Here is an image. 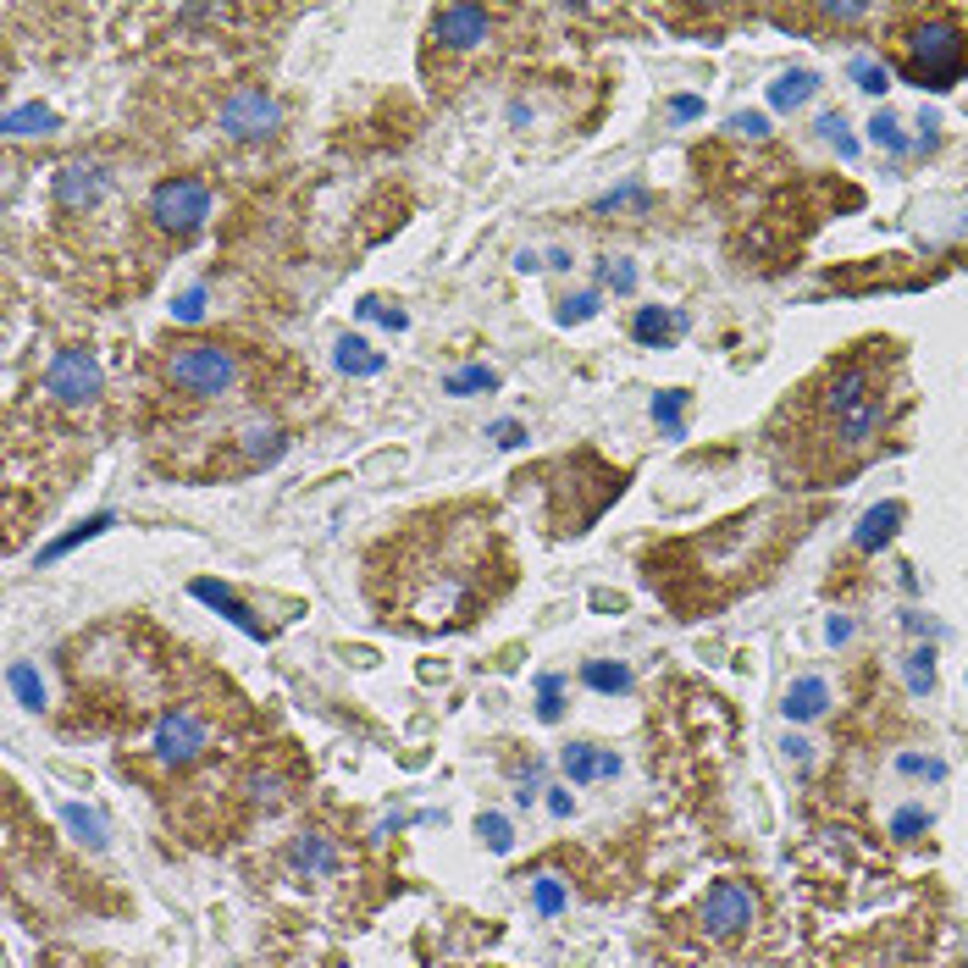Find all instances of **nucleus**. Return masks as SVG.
<instances>
[{
  "label": "nucleus",
  "mask_w": 968,
  "mask_h": 968,
  "mask_svg": "<svg viewBox=\"0 0 968 968\" xmlns=\"http://www.w3.org/2000/svg\"><path fill=\"white\" fill-rule=\"evenodd\" d=\"M968 73V34L946 18L924 23L907 34V78L929 95H946L957 78Z\"/></svg>",
  "instance_id": "1"
},
{
  "label": "nucleus",
  "mask_w": 968,
  "mask_h": 968,
  "mask_svg": "<svg viewBox=\"0 0 968 968\" xmlns=\"http://www.w3.org/2000/svg\"><path fill=\"white\" fill-rule=\"evenodd\" d=\"M167 376L189 398H222L238 382V354L222 349V343H183V349L167 354Z\"/></svg>",
  "instance_id": "2"
},
{
  "label": "nucleus",
  "mask_w": 968,
  "mask_h": 968,
  "mask_svg": "<svg viewBox=\"0 0 968 968\" xmlns=\"http://www.w3.org/2000/svg\"><path fill=\"white\" fill-rule=\"evenodd\" d=\"M150 216H156V227H167V233H194V227L211 216V189H205V178H167V183H156Z\"/></svg>",
  "instance_id": "3"
},
{
  "label": "nucleus",
  "mask_w": 968,
  "mask_h": 968,
  "mask_svg": "<svg viewBox=\"0 0 968 968\" xmlns=\"http://www.w3.org/2000/svg\"><path fill=\"white\" fill-rule=\"evenodd\" d=\"M45 393L56 404H89L100 393V360L89 349H62L45 371Z\"/></svg>",
  "instance_id": "4"
},
{
  "label": "nucleus",
  "mask_w": 968,
  "mask_h": 968,
  "mask_svg": "<svg viewBox=\"0 0 968 968\" xmlns=\"http://www.w3.org/2000/svg\"><path fill=\"white\" fill-rule=\"evenodd\" d=\"M205 742H211V731H205V720H200L194 709H172V714L156 725V758H161L167 769L194 764V758L205 753Z\"/></svg>",
  "instance_id": "5"
},
{
  "label": "nucleus",
  "mask_w": 968,
  "mask_h": 968,
  "mask_svg": "<svg viewBox=\"0 0 968 968\" xmlns=\"http://www.w3.org/2000/svg\"><path fill=\"white\" fill-rule=\"evenodd\" d=\"M753 913H758V896H753L742 880H720V885L709 891V902H703V924H709L714 940L742 935V929L753 924Z\"/></svg>",
  "instance_id": "6"
},
{
  "label": "nucleus",
  "mask_w": 968,
  "mask_h": 968,
  "mask_svg": "<svg viewBox=\"0 0 968 968\" xmlns=\"http://www.w3.org/2000/svg\"><path fill=\"white\" fill-rule=\"evenodd\" d=\"M222 134L227 139H266L277 128V100L266 89H238L227 106H222Z\"/></svg>",
  "instance_id": "7"
},
{
  "label": "nucleus",
  "mask_w": 968,
  "mask_h": 968,
  "mask_svg": "<svg viewBox=\"0 0 968 968\" xmlns=\"http://www.w3.org/2000/svg\"><path fill=\"white\" fill-rule=\"evenodd\" d=\"M106 183H111V178H106L95 161H73V167L56 172V205H62V211H89V205H100Z\"/></svg>",
  "instance_id": "8"
},
{
  "label": "nucleus",
  "mask_w": 968,
  "mask_h": 968,
  "mask_svg": "<svg viewBox=\"0 0 968 968\" xmlns=\"http://www.w3.org/2000/svg\"><path fill=\"white\" fill-rule=\"evenodd\" d=\"M432 40L448 45V51H476L481 40H488V12H476V7H448L432 18Z\"/></svg>",
  "instance_id": "9"
},
{
  "label": "nucleus",
  "mask_w": 968,
  "mask_h": 968,
  "mask_svg": "<svg viewBox=\"0 0 968 968\" xmlns=\"http://www.w3.org/2000/svg\"><path fill=\"white\" fill-rule=\"evenodd\" d=\"M560 764H565V775H571L576 786H593V780H615V775H620V753L593 747V742H571V747L560 753Z\"/></svg>",
  "instance_id": "10"
},
{
  "label": "nucleus",
  "mask_w": 968,
  "mask_h": 968,
  "mask_svg": "<svg viewBox=\"0 0 968 968\" xmlns=\"http://www.w3.org/2000/svg\"><path fill=\"white\" fill-rule=\"evenodd\" d=\"M288 863H294V874H305V880H327V874H338V847H332L321 830H305V836H294Z\"/></svg>",
  "instance_id": "11"
},
{
  "label": "nucleus",
  "mask_w": 968,
  "mask_h": 968,
  "mask_svg": "<svg viewBox=\"0 0 968 968\" xmlns=\"http://www.w3.org/2000/svg\"><path fill=\"white\" fill-rule=\"evenodd\" d=\"M189 593H194L200 604H211V609H222V615H227V620H233L238 631H249V637H266V626H260V620H255V615L244 609V598H238V593H233L227 582H211V576H200V582H194Z\"/></svg>",
  "instance_id": "12"
},
{
  "label": "nucleus",
  "mask_w": 968,
  "mask_h": 968,
  "mask_svg": "<svg viewBox=\"0 0 968 968\" xmlns=\"http://www.w3.org/2000/svg\"><path fill=\"white\" fill-rule=\"evenodd\" d=\"M863 398H874V371H869V365H847V371H836L830 387H825V409H830V415H847V409L863 404Z\"/></svg>",
  "instance_id": "13"
},
{
  "label": "nucleus",
  "mask_w": 968,
  "mask_h": 968,
  "mask_svg": "<svg viewBox=\"0 0 968 968\" xmlns=\"http://www.w3.org/2000/svg\"><path fill=\"white\" fill-rule=\"evenodd\" d=\"M631 332H637V343H648V349H670V343L687 332V316H681V310L642 305V310H637V321H631Z\"/></svg>",
  "instance_id": "14"
},
{
  "label": "nucleus",
  "mask_w": 968,
  "mask_h": 968,
  "mask_svg": "<svg viewBox=\"0 0 968 968\" xmlns=\"http://www.w3.org/2000/svg\"><path fill=\"white\" fill-rule=\"evenodd\" d=\"M907 521V510L896 504V499H885V504H874L863 521H858V532H852V543L863 549V554H874V549H885L891 538H896V526Z\"/></svg>",
  "instance_id": "15"
},
{
  "label": "nucleus",
  "mask_w": 968,
  "mask_h": 968,
  "mask_svg": "<svg viewBox=\"0 0 968 968\" xmlns=\"http://www.w3.org/2000/svg\"><path fill=\"white\" fill-rule=\"evenodd\" d=\"M880 426H885V404H880V393H874V398H863V404H852L847 415H836V437H841L847 448L869 443Z\"/></svg>",
  "instance_id": "16"
},
{
  "label": "nucleus",
  "mask_w": 968,
  "mask_h": 968,
  "mask_svg": "<svg viewBox=\"0 0 968 968\" xmlns=\"http://www.w3.org/2000/svg\"><path fill=\"white\" fill-rule=\"evenodd\" d=\"M786 720H797V725H808V720H819L825 709H830V687L819 681V676H802V681H791L786 687Z\"/></svg>",
  "instance_id": "17"
},
{
  "label": "nucleus",
  "mask_w": 968,
  "mask_h": 968,
  "mask_svg": "<svg viewBox=\"0 0 968 968\" xmlns=\"http://www.w3.org/2000/svg\"><path fill=\"white\" fill-rule=\"evenodd\" d=\"M332 365H338L343 376H376V371L387 365V354H382V349H371L365 338H338Z\"/></svg>",
  "instance_id": "18"
},
{
  "label": "nucleus",
  "mask_w": 968,
  "mask_h": 968,
  "mask_svg": "<svg viewBox=\"0 0 968 968\" xmlns=\"http://www.w3.org/2000/svg\"><path fill=\"white\" fill-rule=\"evenodd\" d=\"M62 825L89 847V852H106V841H111V830H106V819L95 813V808H84V802H62Z\"/></svg>",
  "instance_id": "19"
},
{
  "label": "nucleus",
  "mask_w": 968,
  "mask_h": 968,
  "mask_svg": "<svg viewBox=\"0 0 968 968\" xmlns=\"http://www.w3.org/2000/svg\"><path fill=\"white\" fill-rule=\"evenodd\" d=\"M813 89H819L813 73H802V67H797V73H780V78L769 84V106H775V111H797V106L813 100Z\"/></svg>",
  "instance_id": "20"
},
{
  "label": "nucleus",
  "mask_w": 968,
  "mask_h": 968,
  "mask_svg": "<svg viewBox=\"0 0 968 968\" xmlns=\"http://www.w3.org/2000/svg\"><path fill=\"white\" fill-rule=\"evenodd\" d=\"M7 134L12 139H45V134H56V111L51 106H12L7 111Z\"/></svg>",
  "instance_id": "21"
},
{
  "label": "nucleus",
  "mask_w": 968,
  "mask_h": 968,
  "mask_svg": "<svg viewBox=\"0 0 968 968\" xmlns=\"http://www.w3.org/2000/svg\"><path fill=\"white\" fill-rule=\"evenodd\" d=\"M493 387H499V371H493V365H459V371L443 376V393H454V398H465V393H493Z\"/></svg>",
  "instance_id": "22"
},
{
  "label": "nucleus",
  "mask_w": 968,
  "mask_h": 968,
  "mask_svg": "<svg viewBox=\"0 0 968 968\" xmlns=\"http://www.w3.org/2000/svg\"><path fill=\"white\" fill-rule=\"evenodd\" d=\"M7 687H12V698H18L23 709H34V714L45 709V681H40V670H34V664H23V659H18V664L7 670Z\"/></svg>",
  "instance_id": "23"
},
{
  "label": "nucleus",
  "mask_w": 968,
  "mask_h": 968,
  "mask_svg": "<svg viewBox=\"0 0 968 968\" xmlns=\"http://www.w3.org/2000/svg\"><path fill=\"white\" fill-rule=\"evenodd\" d=\"M106 526H117V515H111V510H106V515H89V521H84L78 532H67V538H56V543H51V549L40 554V565H51V560H62V554H73L78 543H89V538H100Z\"/></svg>",
  "instance_id": "24"
},
{
  "label": "nucleus",
  "mask_w": 968,
  "mask_h": 968,
  "mask_svg": "<svg viewBox=\"0 0 968 968\" xmlns=\"http://www.w3.org/2000/svg\"><path fill=\"white\" fill-rule=\"evenodd\" d=\"M687 387H664L659 398H653V421H659V432L664 437H681V415H687Z\"/></svg>",
  "instance_id": "25"
},
{
  "label": "nucleus",
  "mask_w": 968,
  "mask_h": 968,
  "mask_svg": "<svg viewBox=\"0 0 968 968\" xmlns=\"http://www.w3.org/2000/svg\"><path fill=\"white\" fill-rule=\"evenodd\" d=\"M582 681H587L593 692H609V698H615V692H631V670H626V664H609V659H593V664L582 670Z\"/></svg>",
  "instance_id": "26"
},
{
  "label": "nucleus",
  "mask_w": 968,
  "mask_h": 968,
  "mask_svg": "<svg viewBox=\"0 0 968 968\" xmlns=\"http://www.w3.org/2000/svg\"><path fill=\"white\" fill-rule=\"evenodd\" d=\"M244 448H249V459H255V465H277L288 443H283V432H277V426H249V432H244Z\"/></svg>",
  "instance_id": "27"
},
{
  "label": "nucleus",
  "mask_w": 968,
  "mask_h": 968,
  "mask_svg": "<svg viewBox=\"0 0 968 968\" xmlns=\"http://www.w3.org/2000/svg\"><path fill=\"white\" fill-rule=\"evenodd\" d=\"M476 836L488 841V852H499V858L515 847V825H510L504 813H481V819H476Z\"/></svg>",
  "instance_id": "28"
},
{
  "label": "nucleus",
  "mask_w": 968,
  "mask_h": 968,
  "mask_svg": "<svg viewBox=\"0 0 968 968\" xmlns=\"http://www.w3.org/2000/svg\"><path fill=\"white\" fill-rule=\"evenodd\" d=\"M538 720H543V725H560V720H565V681H560V676H543V681H538Z\"/></svg>",
  "instance_id": "29"
},
{
  "label": "nucleus",
  "mask_w": 968,
  "mask_h": 968,
  "mask_svg": "<svg viewBox=\"0 0 968 968\" xmlns=\"http://www.w3.org/2000/svg\"><path fill=\"white\" fill-rule=\"evenodd\" d=\"M565 885H560V874H538L532 880V907L543 913V918H554V913H565Z\"/></svg>",
  "instance_id": "30"
},
{
  "label": "nucleus",
  "mask_w": 968,
  "mask_h": 968,
  "mask_svg": "<svg viewBox=\"0 0 968 968\" xmlns=\"http://www.w3.org/2000/svg\"><path fill=\"white\" fill-rule=\"evenodd\" d=\"M869 139H874L880 150H891V156H902V150H907V134H902V123H896L891 111H874V123H869Z\"/></svg>",
  "instance_id": "31"
},
{
  "label": "nucleus",
  "mask_w": 968,
  "mask_h": 968,
  "mask_svg": "<svg viewBox=\"0 0 968 968\" xmlns=\"http://www.w3.org/2000/svg\"><path fill=\"white\" fill-rule=\"evenodd\" d=\"M852 84H858L863 95H885V89H891V73H885L874 56H858V62H852Z\"/></svg>",
  "instance_id": "32"
},
{
  "label": "nucleus",
  "mask_w": 968,
  "mask_h": 968,
  "mask_svg": "<svg viewBox=\"0 0 968 968\" xmlns=\"http://www.w3.org/2000/svg\"><path fill=\"white\" fill-rule=\"evenodd\" d=\"M819 134H825L830 145H836V156H841V161H852V156H858V139L847 134V123H841V111H825V117H819Z\"/></svg>",
  "instance_id": "33"
},
{
  "label": "nucleus",
  "mask_w": 968,
  "mask_h": 968,
  "mask_svg": "<svg viewBox=\"0 0 968 968\" xmlns=\"http://www.w3.org/2000/svg\"><path fill=\"white\" fill-rule=\"evenodd\" d=\"M907 687L924 698V692H935V653L929 648H918V653H907Z\"/></svg>",
  "instance_id": "34"
},
{
  "label": "nucleus",
  "mask_w": 968,
  "mask_h": 968,
  "mask_svg": "<svg viewBox=\"0 0 968 968\" xmlns=\"http://www.w3.org/2000/svg\"><path fill=\"white\" fill-rule=\"evenodd\" d=\"M354 310H360L365 321H382V327H393V332H404V327H409V316H404L398 305H387V299H360Z\"/></svg>",
  "instance_id": "35"
},
{
  "label": "nucleus",
  "mask_w": 968,
  "mask_h": 968,
  "mask_svg": "<svg viewBox=\"0 0 968 968\" xmlns=\"http://www.w3.org/2000/svg\"><path fill=\"white\" fill-rule=\"evenodd\" d=\"M593 316H598V294H571V299H560V321H565V327L593 321Z\"/></svg>",
  "instance_id": "36"
},
{
  "label": "nucleus",
  "mask_w": 968,
  "mask_h": 968,
  "mask_svg": "<svg viewBox=\"0 0 968 968\" xmlns=\"http://www.w3.org/2000/svg\"><path fill=\"white\" fill-rule=\"evenodd\" d=\"M648 200H653V194H648L642 183H626V189H615V194H604V200H598V211H620V205H637V211H642Z\"/></svg>",
  "instance_id": "37"
},
{
  "label": "nucleus",
  "mask_w": 968,
  "mask_h": 968,
  "mask_svg": "<svg viewBox=\"0 0 968 968\" xmlns=\"http://www.w3.org/2000/svg\"><path fill=\"white\" fill-rule=\"evenodd\" d=\"M896 769H902V775H924V780H946V764H940V758H918V753H902Z\"/></svg>",
  "instance_id": "38"
},
{
  "label": "nucleus",
  "mask_w": 968,
  "mask_h": 968,
  "mask_svg": "<svg viewBox=\"0 0 968 968\" xmlns=\"http://www.w3.org/2000/svg\"><path fill=\"white\" fill-rule=\"evenodd\" d=\"M918 830H929V813H924V808H902V813L891 819V836H902V841H913Z\"/></svg>",
  "instance_id": "39"
},
{
  "label": "nucleus",
  "mask_w": 968,
  "mask_h": 968,
  "mask_svg": "<svg viewBox=\"0 0 968 968\" xmlns=\"http://www.w3.org/2000/svg\"><path fill=\"white\" fill-rule=\"evenodd\" d=\"M604 283H609L615 294H631V288H637V266H631V260H609V266H604Z\"/></svg>",
  "instance_id": "40"
},
{
  "label": "nucleus",
  "mask_w": 968,
  "mask_h": 968,
  "mask_svg": "<svg viewBox=\"0 0 968 968\" xmlns=\"http://www.w3.org/2000/svg\"><path fill=\"white\" fill-rule=\"evenodd\" d=\"M172 316L194 327V321L205 316V288H189V294H178V305H172Z\"/></svg>",
  "instance_id": "41"
},
{
  "label": "nucleus",
  "mask_w": 968,
  "mask_h": 968,
  "mask_svg": "<svg viewBox=\"0 0 968 968\" xmlns=\"http://www.w3.org/2000/svg\"><path fill=\"white\" fill-rule=\"evenodd\" d=\"M731 128L747 134V139H764V134H769V117H764V111H742V117H731Z\"/></svg>",
  "instance_id": "42"
},
{
  "label": "nucleus",
  "mask_w": 968,
  "mask_h": 968,
  "mask_svg": "<svg viewBox=\"0 0 968 968\" xmlns=\"http://www.w3.org/2000/svg\"><path fill=\"white\" fill-rule=\"evenodd\" d=\"M493 443H499V448H521V443H526V426H521V421H493Z\"/></svg>",
  "instance_id": "43"
},
{
  "label": "nucleus",
  "mask_w": 968,
  "mask_h": 968,
  "mask_svg": "<svg viewBox=\"0 0 968 968\" xmlns=\"http://www.w3.org/2000/svg\"><path fill=\"white\" fill-rule=\"evenodd\" d=\"M670 117L692 123V117H703V100H698V95H676V100H670Z\"/></svg>",
  "instance_id": "44"
},
{
  "label": "nucleus",
  "mask_w": 968,
  "mask_h": 968,
  "mask_svg": "<svg viewBox=\"0 0 968 968\" xmlns=\"http://www.w3.org/2000/svg\"><path fill=\"white\" fill-rule=\"evenodd\" d=\"M825 637H830L836 648H841V642H852V620H847V615H836V620L825 626Z\"/></svg>",
  "instance_id": "45"
},
{
  "label": "nucleus",
  "mask_w": 968,
  "mask_h": 968,
  "mask_svg": "<svg viewBox=\"0 0 968 968\" xmlns=\"http://www.w3.org/2000/svg\"><path fill=\"white\" fill-rule=\"evenodd\" d=\"M538 791H543V780H538V775H526V780H521V791H515V802L526 808V802H538Z\"/></svg>",
  "instance_id": "46"
},
{
  "label": "nucleus",
  "mask_w": 968,
  "mask_h": 968,
  "mask_svg": "<svg viewBox=\"0 0 968 968\" xmlns=\"http://www.w3.org/2000/svg\"><path fill=\"white\" fill-rule=\"evenodd\" d=\"M549 808H554L560 819H571V808H576V802H571V791H549Z\"/></svg>",
  "instance_id": "47"
},
{
  "label": "nucleus",
  "mask_w": 968,
  "mask_h": 968,
  "mask_svg": "<svg viewBox=\"0 0 968 968\" xmlns=\"http://www.w3.org/2000/svg\"><path fill=\"white\" fill-rule=\"evenodd\" d=\"M786 758H797V764H808V742H802V736H786Z\"/></svg>",
  "instance_id": "48"
},
{
  "label": "nucleus",
  "mask_w": 968,
  "mask_h": 968,
  "mask_svg": "<svg viewBox=\"0 0 968 968\" xmlns=\"http://www.w3.org/2000/svg\"><path fill=\"white\" fill-rule=\"evenodd\" d=\"M515 266H521V272H538V266H549V260H543V255H532V249H521V260H515Z\"/></svg>",
  "instance_id": "49"
},
{
  "label": "nucleus",
  "mask_w": 968,
  "mask_h": 968,
  "mask_svg": "<svg viewBox=\"0 0 968 968\" xmlns=\"http://www.w3.org/2000/svg\"><path fill=\"white\" fill-rule=\"evenodd\" d=\"M902 626L907 631H935V620H924V615H902Z\"/></svg>",
  "instance_id": "50"
}]
</instances>
